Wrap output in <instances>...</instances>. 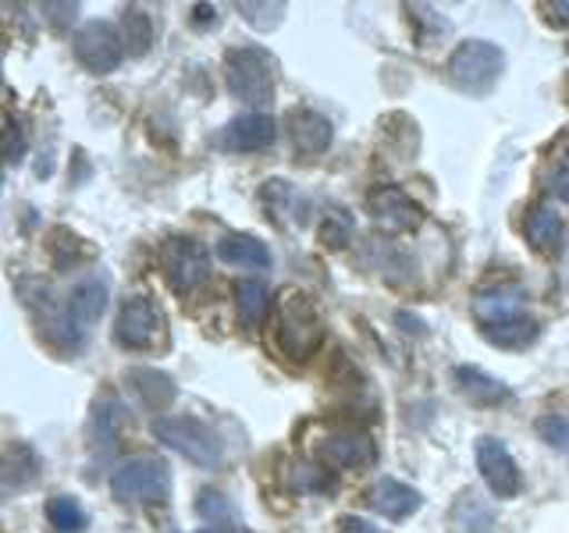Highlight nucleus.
Instances as JSON below:
<instances>
[{
  "label": "nucleus",
  "instance_id": "423d86ee",
  "mask_svg": "<svg viewBox=\"0 0 569 533\" xmlns=\"http://www.w3.org/2000/svg\"><path fill=\"white\" fill-rule=\"evenodd\" d=\"M164 338H168L164 313H160V306L150 295H129L121 302L118 320H114V342L121 349L150 352L164 345Z\"/></svg>",
  "mask_w": 569,
  "mask_h": 533
},
{
  "label": "nucleus",
  "instance_id": "aec40b11",
  "mask_svg": "<svg viewBox=\"0 0 569 533\" xmlns=\"http://www.w3.org/2000/svg\"><path fill=\"white\" fill-rule=\"evenodd\" d=\"M456 381H459V391L467 399H473L477 405H502L512 399L509 384H502L491 373L477 370V366H456Z\"/></svg>",
  "mask_w": 569,
  "mask_h": 533
},
{
  "label": "nucleus",
  "instance_id": "20e7f679",
  "mask_svg": "<svg viewBox=\"0 0 569 533\" xmlns=\"http://www.w3.org/2000/svg\"><path fill=\"white\" fill-rule=\"evenodd\" d=\"M153 438L160 444H168V449L178 452L182 459L196 462V466H203V470H213L224 459L221 438L213 434L207 423L192 420V416H160V420H153Z\"/></svg>",
  "mask_w": 569,
  "mask_h": 533
},
{
  "label": "nucleus",
  "instance_id": "ea45409f",
  "mask_svg": "<svg viewBox=\"0 0 569 533\" xmlns=\"http://www.w3.org/2000/svg\"><path fill=\"white\" fill-rule=\"evenodd\" d=\"M203 533H224V530H218V526H207Z\"/></svg>",
  "mask_w": 569,
  "mask_h": 533
},
{
  "label": "nucleus",
  "instance_id": "393cba45",
  "mask_svg": "<svg viewBox=\"0 0 569 533\" xmlns=\"http://www.w3.org/2000/svg\"><path fill=\"white\" fill-rule=\"evenodd\" d=\"M47 523L58 533H82L86 530V509L71 494H53L47 497Z\"/></svg>",
  "mask_w": 569,
  "mask_h": 533
},
{
  "label": "nucleus",
  "instance_id": "a878e982",
  "mask_svg": "<svg viewBox=\"0 0 569 533\" xmlns=\"http://www.w3.org/2000/svg\"><path fill=\"white\" fill-rule=\"evenodd\" d=\"M121 423H124V405L118 399H100L93 405V420H89V431H93V441L97 444H114Z\"/></svg>",
  "mask_w": 569,
  "mask_h": 533
},
{
  "label": "nucleus",
  "instance_id": "58836bf2",
  "mask_svg": "<svg viewBox=\"0 0 569 533\" xmlns=\"http://www.w3.org/2000/svg\"><path fill=\"white\" fill-rule=\"evenodd\" d=\"M0 195H4V171H0Z\"/></svg>",
  "mask_w": 569,
  "mask_h": 533
},
{
  "label": "nucleus",
  "instance_id": "ddd939ff",
  "mask_svg": "<svg viewBox=\"0 0 569 533\" xmlns=\"http://www.w3.org/2000/svg\"><path fill=\"white\" fill-rule=\"evenodd\" d=\"M107 299H111V292H107V281H103L100 274L79 281L76 289H71L68 302H64V316H68V324L86 334V331H89V324H97V320L103 316Z\"/></svg>",
  "mask_w": 569,
  "mask_h": 533
},
{
  "label": "nucleus",
  "instance_id": "f257e3e1",
  "mask_svg": "<svg viewBox=\"0 0 569 533\" xmlns=\"http://www.w3.org/2000/svg\"><path fill=\"white\" fill-rule=\"evenodd\" d=\"M271 334L281 355H289L296 363L310 360L320 342H325V324H320L313 299L299 289H284L271 310Z\"/></svg>",
  "mask_w": 569,
  "mask_h": 533
},
{
  "label": "nucleus",
  "instance_id": "f704fd0d",
  "mask_svg": "<svg viewBox=\"0 0 569 533\" xmlns=\"http://www.w3.org/2000/svg\"><path fill=\"white\" fill-rule=\"evenodd\" d=\"M242 11V18L249 26H260V29H271L278 22H271V18H281L278 11H284V4H236Z\"/></svg>",
  "mask_w": 569,
  "mask_h": 533
},
{
  "label": "nucleus",
  "instance_id": "5701e85b",
  "mask_svg": "<svg viewBox=\"0 0 569 533\" xmlns=\"http://www.w3.org/2000/svg\"><path fill=\"white\" fill-rule=\"evenodd\" d=\"M267 306H271V299H267L263 281H239L236 284V313L242 320V328H260L263 316H267Z\"/></svg>",
  "mask_w": 569,
  "mask_h": 533
},
{
  "label": "nucleus",
  "instance_id": "1a4fd4ad",
  "mask_svg": "<svg viewBox=\"0 0 569 533\" xmlns=\"http://www.w3.org/2000/svg\"><path fill=\"white\" fill-rule=\"evenodd\" d=\"M313 455L328 470H367L378 459V444H373L367 431L338 426V431L320 434V441L313 444Z\"/></svg>",
  "mask_w": 569,
  "mask_h": 533
},
{
  "label": "nucleus",
  "instance_id": "f8f14e48",
  "mask_svg": "<svg viewBox=\"0 0 569 533\" xmlns=\"http://www.w3.org/2000/svg\"><path fill=\"white\" fill-rule=\"evenodd\" d=\"M278 139V121L271 114H242L236 121L224 124L221 132V147L231 153H257L267 150Z\"/></svg>",
  "mask_w": 569,
  "mask_h": 533
},
{
  "label": "nucleus",
  "instance_id": "0eeeda50",
  "mask_svg": "<svg viewBox=\"0 0 569 533\" xmlns=\"http://www.w3.org/2000/svg\"><path fill=\"white\" fill-rule=\"evenodd\" d=\"M71 53H76V61L86 71H93V76H111L124 58L121 29H114L111 22H100V18L97 22H86L71 36Z\"/></svg>",
  "mask_w": 569,
  "mask_h": 533
},
{
  "label": "nucleus",
  "instance_id": "4468645a",
  "mask_svg": "<svg viewBox=\"0 0 569 533\" xmlns=\"http://www.w3.org/2000/svg\"><path fill=\"white\" fill-rule=\"evenodd\" d=\"M370 509L378 512V515H385V520H409L420 505H423V497H420V491L417 487H409V484H402V480H391V476H381L378 484L370 487Z\"/></svg>",
  "mask_w": 569,
  "mask_h": 533
},
{
  "label": "nucleus",
  "instance_id": "72a5a7b5",
  "mask_svg": "<svg viewBox=\"0 0 569 533\" xmlns=\"http://www.w3.org/2000/svg\"><path fill=\"white\" fill-rule=\"evenodd\" d=\"M538 434L551 444V449L569 452V420L566 416H541L538 420Z\"/></svg>",
  "mask_w": 569,
  "mask_h": 533
},
{
  "label": "nucleus",
  "instance_id": "9b49d317",
  "mask_svg": "<svg viewBox=\"0 0 569 533\" xmlns=\"http://www.w3.org/2000/svg\"><path fill=\"white\" fill-rule=\"evenodd\" d=\"M367 210H370L373 224H378L381 231H391V235H399V231H413L423 221V210L409 200L399 185L373 189L367 195Z\"/></svg>",
  "mask_w": 569,
  "mask_h": 533
},
{
  "label": "nucleus",
  "instance_id": "7ed1b4c3",
  "mask_svg": "<svg viewBox=\"0 0 569 533\" xmlns=\"http://www.w3.org/2000/svg\"><path fill=\"white\" fill-rule=\"evenodd\" d=\"M111 491L124 505H164L171 497V470L160 455L124 459L111 473Z\"/></svg>",
  "mask_w": 569,
  "mask_h": 533
},
{
  "label": "nucleus",
  "instance_id": "c9c22d12",
  "mask_svg": "<svg viewBox=\"0 0 569 533\" xmlns=\"http://www.w3.org/2000/svg\"><path fill=\"white\" fill-rule=\"evenodd\" d=\"M338 530H342V533H385L373 523L360 520V515H342V520H338Z\"/></svg>",
  "mask_w": 569,
  "mask_h": 533
},
{
  "label": "nucleus",
  "instance_id": "c756f323",
  "mask_svg": "<svg viewBox=\"0 0 569 533\" xmlns=\"http://www.w3.org/2000/svg\"><path fill=\"white\" fill-rule=\"evenodd\" d=\"M548 185H551V192L559 195V200L569 203V135L556 147V168H551Z\"/></svg>",
  "mask_w": 569,
  "mask_h": 533
},
{
  "label": "nucleus",
  "instance_id": "a19ab883",
  "mask_svg": "<svg viewBox=\"0 0 569 533\" xmlns=\"http://www.w3.org/2000/svg\"><path fill=\"white\" fill-rule=\"evenodd\" d=\"M0 82H4V71H0Z\"/></svg>",
  "mask_w": 569,
  "mask_h": 533
},
{
  "label": "nucleus",
  "instance_id": "e433bc0d",
  "mask_svg": "<svg viewBox=\"0 0 569 533\" xmlns=\"http://www.w3.org/2000/svg\"><path fill=\"white\" fill-rule=\"evenodd\" d=\"M548 11H551V22H559V26L569 22V0H551Z\"/></svg>",
  "mask_w": 569,
  "mask_h": 533
},
{
  "label": "nucleus",
  "instance_id": "4c0bfd02",
  "mask_svg": "<svg viewBox=\"0 0 569 533\" xmlns=\"http://www.w3.org/2000/svg\"><path fill=\"white\" fill-rule=\"evenodd\" d=\"M200 22L213 26V8H210V4H200V8H196V26H200Z\"/></svg>",
  "mask_w": 569,
  "mask_h": 533
},
{
  "label": "nucleus",
  "instance_id": "6ab92c4d",
  "mask_svg": "<svg viewBox=\"0 0 569 533\" xmlns=\"http://www.w3.org/2000/svg\"><path fill=\"white\" fill-rule=\"evenodd\" d=\"M218 257L228 266H246V271H267L271 266V249L253 235H224L218 242Z\"/></svg>",
  "mask_w": 569,
  "mask_h": 533
},
{
  "label": "nucleus",
  "instance_id": "dca6fc26",
  "mask_svg": "<svg viewBox=\"0 0 569 533\" xmlns=\"http://www.w3.org/2000/svg\"><path fill=\"white\" fill-rule=\"evenodd\" d=\"M473 316L488 328L509 324V320L523 316V292L516 289H485L473 295Z\"/></svg>",
  "mask_w": 569,
  "mask_h": 533
},
{
  "label": "nucleus",
  "instance_id": "39448f33",
  "mask_svg": "<svg viewBox=\"0 0 569 533\" xmlns=\"http://www.w3.org/2000/svg\"><path fill=\"white\" fill-rule=\"evenodd\" d=\"M506 71V53L502 47H495L488 40H467L459 43L456 53L449 58V79L456 89L470 97H485L488 89L502 79Z\"/></svg>",
  "mask_w": 569,
  "mask_h": 533
},
{
  "label": "nucleus",
  "instance_id": "9d476101",
  "mask_svg": "<svg viewBox=\"0 0 569 533\" xmlns=\"http://www.w3.org/2000/svg\"><path fill=\"white\" fill-rule=\"evenodd\" d=\"M477 470L485 476V484L495 497H516L520 494V466L509 455V449L498 438H480L477 441Z\"/></svg>",
  "mask_w": 569,
  "mask_h": 533
},
{
  "label": "nucleus",
  "instance_id": "f03ea898",
  "mask_svg": "<svg viewBox=\"0 0 569 533\" xmlns=\"http://www.w3.org/2000/svg\"><path fill=\"white\" fill-rule=\"evenodd\" d=\"M274 58L263 47H236L224 53V82L228 93L242 103H271L274 100Z\"/></svg>",
  "mask_w": 569,
  "mask_h": 533
},
{
  "label": "nucleus",
  "instance_id": "bb28decb",
  "mask_svg": "<svg viewBox=\"0 0 569 533\" xmlns=\"http://www.w3.org/2000/svg\"><path fill=\"white\" fill-rule=\"evenodd\" d=\"M29 153V129L18 114L0 118V160L4 164H18Z\"/></svg>",
  "mask_w": 569,
  "mask_h": 533
},
{
  "label": "nucleus",
  "instance_id": "b1692460",
  "mask_svg": "<svg viewBox=\"0 0 569 533\" xmlns=\"http://www.w3.org/2000/svg\"><path fill=\"white\" fill-rule=\"evenodd\" d=\"M538 320L533 316H516V320H509V324H498V328H488L485 331V338L491 345H498V349H527V345H533V338H538Z\"/></svg>",
  "mask_w": 569,
  "mask_h": 533
},
{
  "label": "nucleus",
  "instance_id": "a211bd4d",
  "mask_svg": "<svg viewBox=\"0 0 569 533\" xmlns=\"http://www.w3.org/2000/svg\"><path fill=\"white\" fill-rule=\"evenodd\" d=\"M40 480V459L26 441H14L0 452V484L4 487H29Z\"/></svg>",
  "mask_w": 569,
  "mask_h": 533
},
{
  "label": "nucleus",
  "instance_id": "6e6552de",
  "mask_svg": "<svg viewBox=\"0 0 569 533\" xmlns=\"http://www.w3.org/2000/svg\"><path fill=\"white\" fill-rule=\"evenodd\" d=\"M160 266H164V278L178 295H189L192 289H200L210 274V253L189 239V235H174L160 249Z\"/></svg>",
  "mask_w": 569,
  "mask_h": 533
},
{
  "label": "nucleus",
  "instance_id": "cd10ccee",
  "mask_svg": "<svg viewBox=\"0 0 569 533\" xmlns=\"http://www.w3.org/2000/svg\"><path fill=\"white\" fill-rule=\"evenodd\" d=\"M456 523H459V533H485L491 526V509L480 502L477 494H459Z\"/></svg>",
  "mask_w": 569,
  "mask_h": 533
},
{
  "label": "nucleus",
  "instance_id": "f3484780",
  "mask_svg": "<svg viewBox=\"0 0 569 533\" xmlns=\"http://www.w3.org/2000/svg\"><path fill=\"white\" fill-rule=\"evenodd\" d=\"M562 231H566L562 228V218L548 203H538V207L527 213V221H523V235H527L533 253H541V257H556L559 253Z\"/></svg>",
  "mask_w": 569,
  "mask_h": 533
},
{
  "label": "nucleus",
  "instance_id": "2eb2a0df",
  "mask_svg": "<svg viewBox=\"0 0 569 533\" xmlns=\"http://www.w3.org/2000/svg\"><path fill=\"white\" fill-rule=\"evenodd\" d=\"M289 135H292V147H296L299 157H317V153H325L331 147L335 129L320 111L299 107V111L289 114Z\"/></svg>",
  "mask_w": 569,
  "mask_h": 533
},
{
  "label": "nucleus",
  "instance_id": "473e14b6",
  "mask_svg": "<svg viewBox=\"0 0 569 533\" xmlns=\"http://www.w3.org/2000/svg\"><path fill=\"white\" fill-rule=\"evenodd\" d=\"M196 512L203 515V520L210 523V526H218L221 530V523H228L231 520V509H228V502L218 494V491H203L200 494V502H196Z\"/></svg>",
  "mask_w": 569,
  "mask_h": 533
},
{
  "label": "nucleus",
  "instance_id": "7c9ffc66",
  "mask_svg": "<svg viewBox=\"0 0 569 533\" xmlns=\"http://www.w3.org/2000/svg\"><path fill=\"white\" fill-rule=\"evenodd\" d=\"M349 235H352V218H346L342 210H331L325 224H320V239H325L331 249H338L349 242Z\"/></svg>",
  "mask_w": 569,
  "mask_h": 533
},
{
  "label": "nucleus",
  "instance_id": "2f4dec72",
  "mask_svg": "<svg viewBox=\"0 0 569 533\" xmlns=\"http://www.w3.org/2000/svg\"><path fill=\"white\" fill-rule=\"evenodd\" d=\"M292 491H331V476L320 470V466H292V476H289Z\"/></svg>",
  "mask_w": 569,
  "mask_h": 533
},
{
  "label": "nucleus",
  "instance_id": "412c9836",
  "mask_svg": "<svg viewBox=\"0 0 569 533\" xmlns=\"http://www.w3.org/2000/svg\"><path fill=\"white\" fill-rule=\"evenodd\" d=\"M132 384V391L142 399V405H150V409H168L178 395V388L174 381L168 378V373H160V370H129V378H124Z\"/></svg>",
  "mask_w": 569,
  "mask_h": 533
},
{
  "label": "nucleus",
  "instance_id": "c85d7f7f",
  "mask_svg": "<svg viewBox=\"0 0 569 533\" xmlns=\"http://www.w3.org/2000/svg\"><path fill=\"white\" fill-rule=\"evenodd\" d=\"M50 239H53V242H50V253H53V260H58L61 271H68V266H76V263L86 257V245H82V239L71 235L68 228H58Z\"/></svg>",
  "mask_w": 569,
  "mask_h": 533
},
{
  "label": "nucleus",
  "instance_id": "4be33fe9",
  "mask_svg": "<svg viewBox=\"0 0 569 533\" xmlns=\"http://www.w3.org/2000/svg\"><path fill=\"white\" fill-rule=\"evenodd\" d=\"M121 40H124V53L132 58H142L153 47V22L142 8H124L121 11Z\"/></svg>",
  "mask_w": 569,
  "mask_h": 533
}]
</instances>
